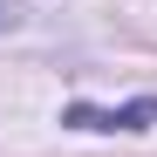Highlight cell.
I'll use <instances>...</instances> for the list:
<instances>
[{
  "label": "cell",
  "instance_id": "1",
  "mask_svg": "<svg viewBox=\"0 0 157 157\" xmlns=\"http://www.w3.org/2000/svg\"><path fill=\"white\" fill-rule=\"evenodd\" d=\"M68 130H150L157 123V96H137V102H116V109H89V102H68L62 109Z\"/></svg>",
  "mask_w": 157,
  "mask_h": 157
},
{
  "label": "cell",
  "instance_id": "2",
  "mask_svg": "<svg viewBox=\"0 0 157 157\" xmlns=\"http://www.w3.org/2000/svg\"><path fill=\"white\" fill-rule=\"evenodd\" d=\"M14 21H21V0H0V34H7Z\"/></svg>",
  "mask_w": 157,
  "mask_h": 157
}]
</instances>
